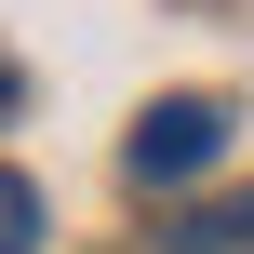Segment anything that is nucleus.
Instances as JSON below:
<instances>
[{
  "label": "nucleus",
  "mask_w": 254,
  "mask_h": 254,
  "mask_svg": "<svg viewBox=\"0 0 254 254\" xmlns=\"http://www.w3.org/2000/svg\"><path fill=\"white\" fill-rule=\"evenodd\" d=\"M214 161H228V107H214V94H161V107L134 121V147H121L134 188H188V174H214Z\"/></svg>",
  "instance_id": "nucleus-1"
},
{
  "label": "nucleus",
  "mask_w": 254,
  "mask_h": 254,
  "mask_svg": "<svg viewBox=\"0 0 254 254\" xmlns=\"http://www.w3.org/2000/svg\"><path fill=\"white\" fill-rule=\"evenodd\" d=\"M174 254H254V188H241V201H201V214H174Z\"/></svg>",
  "instance_id": "nucleus-2"
},
{
  "label": "nucleus",
  "mask_w": 254,
  "mask_h": 254,
  "mask_svg": "<svg viewBox=\"0 0 254 254\" xmlns=\"http://www.w3.org/2000/svg\"><path fill=\"white\" fill-rule=\"evenodd\" d=\"M0 254H40V188L0 174Z\"/></svg>",
  "instance_id": "nucleus-3"
},
{
  "label": "nucleus",
  "mask_w": 254,
  "mask_h": 254,
  "mask_svg": "<svg viewBox=\"0 0 254 254\" xmlns=\"http://www.w3.org/2000/svg\"><path fill=\"white\" fill-rule=\"evenodd\" d=\"M13 107H27V67H13V54H0V121H13Z\"/></svg>",
  "instance_id": "nucleus-4"
}]
</instances>
